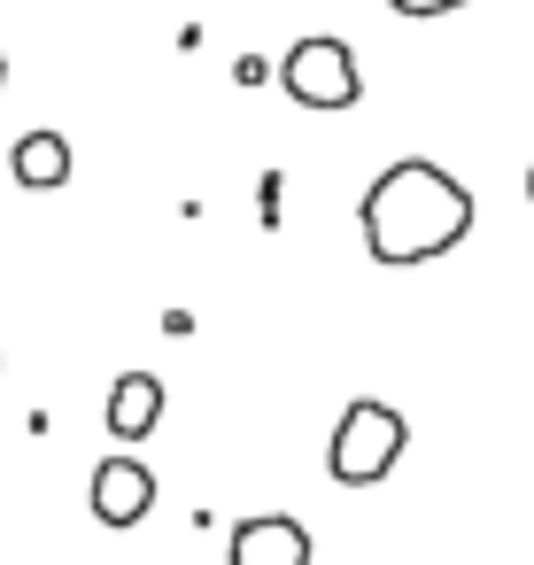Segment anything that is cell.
Masks as SVG:
<instances>
[{
    "label": "cell",
    "mask_w": 534,
    "mask_h": 565,
    "mask_svg": "<svg viewBox=\"0 0 534 565\" xmlns=\"http://www.w3.org/2000/svg\"><path fill=\"white\" fill-rule=\"evenodd\" d=\"M356 233H364V256L387 264V271H410V264H434L449 256L464 233H472V194L457 171L426 163V156H403L387 163L364 202H356Z\"/></svg>",
    "instance_id": "cell-1"
},
{
    "label": "cell",
    "mask_w": 534,
    "mask_h": 565,
    "mask_svg": "<svg viewBox=\"0 0 534 565\" xmlns=\"http://www.w3.org/2000/svg\"><path fill=\"white\" fill-rule=\"evenodd\" d=\"M403 449H410L403 411H395V403H380V395H356V403L341 411V426H333L325 472H333L341 488H380V480L403 465Z\"/></svg>",
    "instance_id": "cell-2"
},
{
    "label": "cell",
    "mask_w": 534,
    "mask_h": 565,
    "mask_svg": "<svg viewBox=\"0 0 534 565\" xmlns=\"http://www.w3.org/2000/svg\"><path fill=\"white\" fill-rule=\"evenodd\" d=\"M279 86H287V102H302V109H356V102H364V71H356V47H349L341 32L295 40L287 63H279Z\"/></svg>",
    "instance_id": "cell-3"
},
{
    "label": "cell",
    "mask_w": 534,
    "mask_h": 565,
    "mask_svg": "<svg viewBox=\"0 0 534 565\" xmlns=\"http://www.w3.org/2000/svg\"><path fill=\"white\" fill-rule=\"evenodd\" d=\"M225 565H310V526L287 511H248V519H233Z\"/></svg>",
    "instance_id": "cell-4"
},
{
    "label": "cell",
    "mask_w": 534,
    "mask_h": 565,
    "mask_svg": "<svg viewBox=\"0 0 534 565\" xmlns=\"http://www.w3.org/2000/svg\"><path fill=\"white\" fill-rule=\"evenodd\" d=\"M148 511H156V472H148L140 457L109 449V457L94 465V519H102V526H140Z\"/></svg>",
    "instance_id": "cell-5"
},
{
    "label": "cell",
    "mask_w": 534,
    "mask_h": 565,
    "mask_svg": "<svg viewBox=\"0 0 534 565\" xmlns=\"http://www.w3.org/2000/svg\"><path fill=\"white\" fill-rule=\"evenodd\" d=\"M156 426H163V380L156 372H125L109 387V434L117 441H148Z\"/></svg>",
    "instance_id": "cell-6"
},
{
    "label": "cell",
    "mask_w": 534,
    "mask_h": 565,
    "mask_svg": "<svg viewBox=\"0 0 534 565\" xmlns=\"http://www.w3.org/2000/svg\"><path fill=\"white\" fill-rule=\"evenodd\" d=\"M9 171H17V186L55 194V186L71 179V140H63V132H24L17 156H9Z\"/></svg>",
    "instance_id": "cell-7"
},
{
    "label": "cell",
    "mask_w": 534,
    "mask_h": 565,
    "mask_svg": "<svg viewBox=\"0 0 534 565\" xmlns=\"http://www.w3.org/2000/svg\"><path fill=\"white\" fill-rule=\"evenodd\" d=\"M395 17H410V24H426V17H457V9H472V0H387Z\"/></svg>",
    "instance_id": "cell-8"
},
{
    "label": "cell",
    "mask_w": 534,
    "mask_h": 565,
    "mask_svg": "<svg viewBox=\"0 0 534 565\" xmlns=\"http://www.w3.org/2000/svg\"><path fill=\"white\" fill-rule=\"evenodd\" d=\"M526 210H534V163H526Z\"/></svg>",
    "instance_id": "cell-9"
},
{
    "label": "cell",
    "mask_w": 534,
    "mask_h": 565,
    "mask_svg": "<svg viewBox=\"0 0 534 565\" xmlns=\"http://www.w3.org/2000/svg\"><path fill=\"white\" fill-rule=\"evenodd\" d=\"M0 86H9V55H0Z\"/></svg>",
    "instance_id": "cell-10"
}]
</instances>
